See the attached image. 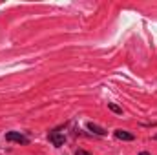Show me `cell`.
<instances>
[{
    "instance_id": "obj_8",
    "label": "cell",
    "mask_w": 157,
    "mask_h": 155,
    "mask_svg": "<svg viewBox=\"0 0 157 155\" xmlns=\"http://www.w3.org/2000/svg\"><path fill=\"white\" fill-rule=\"evenodd\" d=\"M154 139H155V141H157V135H154Z\"/></svg>"
},
{
    "instance_id": "obj_6",
    "label": "cell",
    "mask_w": 157,
    "mask_h": 155,
    "mask_svg": "<svg viewBox=\"0 0 157 155\" xmlns=\"http://www.w3.org/2000/svg\"><path fill=\"white\" fill-rule=\"evenodd\" d=\"M75 155H90V153H88V152H84V150H78Z\"/></svg>"
},
{
    "instance_id": "obj_5",
    "label": "cell",
    "mask_w": 157,
    "mask_h": 155,
    "mask_svg": "<svg viewBox=\"0 0 157 155\" xmlns=\"http://www.w3.org/2000/svg\"><path fill=\"white\" fill-rule=\"evenodd\" d=\"M108 108L113 112V113H117V115H122V108L117 106V104H113V102H108Z\"/></svg>"
},
{
    "instance_id": "obj_3",
    "label": "cell",
    "mask_w": 157,
    "mask_h": 155,
    "mask_svg": "<svg viewBox=\"0 0 157 155\" xmlns=\"http://www.w3.org/2000/svg\"><path fill=\"white\" fill-rule=\"evenodd\" d=\"M115 137H117L119 141H133V139H135L133 133L124 131V130H115Z\"/></svg>"
},
{
    "instance_id": "obj_2",
    "label": "cell",
    "mask_w": 157,
    "mask_h": 155,
    "mask_svg": "<svg viewBox=\"0 0 157 155\" xmlns=\"http://www.w3.org/2000/svg\"><path fill=\"white\" fill-rule=\"evenodd\" d=\"M6 141H9V142H18V144H28V142H29V139L24 137V135L18 133V131H9V133H6Z\"/></svg>"
},
{
    "instance_id": "obj_4",
    "label": "cell",
    "mask_w": 157,
    "mask_h": 155,
    "mask_svg": "<svg viewBox=\"0 0 157 155\" xmlns=\"http://www.w3.org/2000/svg\"><path fill=\"white\" fill-rule=\"evenodd\" d=\"M88 130H91V131L97 133V135H106V130L101 128V126H97V124H93V122H88Z\"/></svg>"
},
{
    "instance_id": "obj_1",
    "label": "cell",
    "mask_w": 157,
    "mask_h": 155,
    "mask_svg": "<svg viewBox=\"0 0 157 155\" xmlns=\"http://www.w3.org/2000/svg\"><path fill=\"white\" fill-rule=\"evenodd\" d=\"M48 139H49V142H53V146H62L64 141H66V135L60 130H53V131L48 133Z\"/></svg>"
},
{
    "instance_id": "obj_7",
    "label": "cell",
    "mask_w": 157,
    "mask_h": 155,
    "mask_svg": "<svg viewBox=\"0 0 157 155\" xmlns=\"http://www.w3.org/2000/svg\"><path fill=\"white\" fill-rule=\"evenodd\" d=\"M141 155H150V153H148V152H143V153H141Z\"/></svg>"
}]
</instances>
